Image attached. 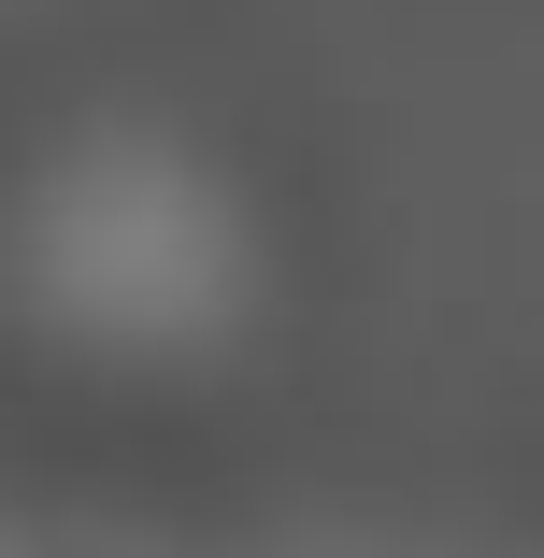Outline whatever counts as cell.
<instances>
[{"label":"cell","instance_id":"cell-1","mask_svg":"<svg viewBox=\"0 0 544 558\" xmlns=\"http://www.w3.org/2000/svg\"><path fill=\"white\" fill-rule=\"evenodd\" d=\"M29 558H130V544H29Z\"/></svg>","mask_w":544,"mask_h":558},{"label":"cell","instance_id":"cell-2","mask_svg":"<svg viewBox=\"0 0 544 558\" xmlns=\"http://www.w3.org/2000/svg\"><path fill=\"white\" fill-rule=\"evenodd\" d=\"M287 558H387V544H287Z\"/></svg>","mask_w":544,"mask_h":558}]
</instances>
